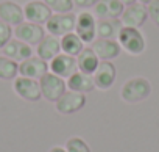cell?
I'll list each match as a JSON object with an SVG mask.
<instances>
[{
  "label": "cell",
  "mask_w": 159,
  "mask_h": 152,
  "mask_svg": "<svg viewBox=\"0 0 159 152\" xmlns=\"http://www.w3.org/2000/svg\"><path fill=\"white\" fill-rule=\"evenodd\" d=\"M151 93L150 83L142 77H134L128 80L122 88V99L128 104H137L143 99H147Z\"/></svg>",
  "instance_id": "6da1fadb"
},
{
  "label": "cell",
  "mask_w": 159,
  "mask_h": 152,
  "mask_svg": "<svg viewBox=\"0 0 159 152\" xmlns=\"http://www.w3.org/2000/svg\"><path fill=\"white\" fill-rule=\"evenodd\" d=\"M41 93L42 96L50 101V102H56L64 93H66V83L61 77H58V75L55 74H45L41 77Z\"/></svg>",
  "instance_id": "7a4b0ae2"
},
{
  "label": "cell",
  "mask_w": 159,
  "mask_h": 152,
  "mask_svg": "<svg viewBox=\"0 0 159 152\" xmlns=\"http://www.w3.org/2000/svg\"><path fill=\"white\" fill-rule=\"evenodd\" d=\"M119 41H120L122 47L131 55H139L143 52V47H145L143 36L140 35V32L137 28L123 27L119 33Z\"/></svg>",
  "instance_id": "3957f363"
},
{
  "label": "cell",
  "mask_w": 159,
  "mask_h": 152,
  "mask_svg": "<svg viewBox=\"0 0 159 152\" xmlns=\"http://www.w3.org/2000/svg\"><path fill=\"white\" fill-rule=\"evenodd\" d=\"M75 22H76V17L73 14H67V13L52 14L50 19L47 21V30L53 36H64L73 32Z\"/></svg>",
  "instance_id": "277c9868"
},
{
  "label": "cell",
  "mask_w": 159,
  "mask_h": 152,
  "mask_svg": "<svg viewBox=\"0 0 159 152\" xmlns=\"http://www.w3.org/2000/svg\"><path fill=\"white\" fill-rule=\"evenodd\" d=\"M14 91L19 97L28 101V102H36L41 99V85L36 79L30 77H19L14 80Z\"/></svg>",
  "instance_id": "5b68a950"
},
{
  "label": "cell",
  "mask_w": 159,
  "mask_h": 152,
  "mask_svg": "<svg viewBox=\"0 0 159 152\" xmlns=\"http://www.w3.org/2000/svg\"><path fill=\"white\" fill-rule=\"evenodd\" d=\"M86 104V97L83 93L67 91L56 101V110L62 115H70L78 110H81Z\"/></svg>",
  "instance_id": "8992f818"
},
{
  "label": "cell",
  "mask_w": 159,
  "mask_h": 152,
  "mask_svg": "<svg viewBox=\"0 0 159 152\" xmlns=\"http://www.w3.org/2000/svg\"><path fill=\"white\" fill-rule=\"evenodd\" d=\"M75 30H76V35L81 38L83 42H92L95 39V35H97L95 17L91 13H86V11L78 14L76 22H75Z\"/></svg>",
  "instance_id": "52a82bcc"
},
{
  "label": "cell",
  "mask_w": 159,
  "mask_h": 152,
  "mask_svg": "<svg viewBox=\"0 0 159 152\" xmlns=\"http://www.w3.org/2000/svg\"><path fill=\"white\" fill-rule=\"evenodd\" d=\"M16 38L30 44V46H36L44 39V28L39 24L34 22H22L19 25H16Z\"/></svg>",
  "instance_id": "ba28073f"
},
{
  "label": "cell",
  "mask_w": 159,
  "mask_h": 152,
  "mask_svg": "<svg viewBox=\"0 0 159 152\" xmlns=\"http://www.w3.org/2000/svg\"><path fill=\"white\" fill-rule=\"evenodd\" d=\"M50 69L55 75L58 77H72L75 72H78V64H76V60L72 56V55H67V53H59L56 55L52 63H50Z\"/></svg>",
  "instance_id": "9c48e42d"
},
{
  "label": "cell",
  "mask_w": 159,
  "mask_h": 152,
  "mask_svg": "<svg viewBox=\"0 0 159 152\" xmlns=\"http://www.w3.org/2000/svg\"><path fill=\"white\" fill-rule=\"evenodd\" d=\"M47 69H48L47 61L39 56H30L19 64L20 75L22 77H30V79H41L42 75L47 74Z\"/></svg>",
  "instance_id": "30bf717a"
},
{
  "label": "cell",
  "mask_w": 159,
  "mask_h": 152,
  "mask_svg": "<svg viewBox=\"0 0 159 152\" xmlns=\"http://www.w3.org/2000/svg\"><path fill=\"white\" fill-rule=\"evenodd\" d=\"M147 16H148V10L142 3H133V5H128L126 10H123L122 24L125 27L137 28L147 21Z\"/></svg>",
  "instance_id": "8fae6325"
},
{
  "label": "cell",
  "mask_w": 159,
  "mask_h": 152,
  "mask_svg": "<svg viewBox=\"0 0 159 152\" xmlns=\"http://www.w3.org/2000/svg\"><path fill=\"white\" fill-rule=\"evenodd\" d=\"M24 14L28 19V22H34V24H44L50 19L52 16V10L47 7L45 2H39V0H33L28 2L24 8Z\"/></svg>",
  "instance_id": "7c38bea8"
},
{
  "label": "cell",
  "mask_w": 159,
  "mask_h": 152,
  "mask_svg": "<svg viewBox=\"0 0 159 152\" xmlns=\"http://www.w3.org/2000/svg\"><path fill=\"white\" fill-rule=\"evenodd\" d=\"M116 80V67L112 63L109 61H102L98 63L95 72H94V82L95 86L100 90H108L109 86H112Z\"/></svg>",
  "instance_id": "4fadbf2b"
},
{
  "label": "cell",
  "mask_w": 159,
  "mask_h": 152,
  "mask_svg": "<svg viewBox=\"0 0 159 152\" xmlns=\"http://www.w3.org/2000/svg\"><path fill=\"white\" fill-rule=\"evenodd\" d=\"M123 13V3L120 0H98L95 5V16L103 19H119Z\"/></svg>",
  "instance_id": "5bb4252c"
},
{
  "label": "cell",
  "mask_w": 159,
  "mask_h": 152,
  "mask_svg": "<svg viewBox=\"0 0 159 152\" xmlns=\"http://www.w3.org/2000/svg\"><path fill=\"white\" fill-rule=\"evenodd\" d=\"M24 10L14 3L10 2V0H5V2L0 3V21H3L8 25H19L24 22Z\"/></svg>",
  "instance_id": "9a60e30c"
},
{
  "label": "cell",
  "mask_w": 159,
  "mask_h": 152,
  "mask_svg": "<svg viewBox=\"0 0 159 152\" xmlns=\"http://www.w3.org/2000/svg\"><path fill=\"white\" fill-rule=\"evenodd\" d=\"M91 49L103 61H109V60L119 56V53H120V46L112 39H97L92 42Z\"/></svg>",
  "instance_id": "2e32d148"
},
{
  "label": "cell",
  "mask_w": 159,
  "mask_h": 152,
  "mask_svg": "<svg viewBox=\"0 0 159 152\" xmlns=\"http://www.w3.org/2000/svg\"><path fill=\"white\" fill-rule=\"evenodd\" d=\"M3 53H5V56H8V58H11L14 61H20L22 63L24 60L31 56L33 50H31L30 44H27V42L20 41V39H11L3 47Z\"/></svg>",
  "instance_id": "e0dca14e"
},
{
  "label": "cell",
  "mask_w": 159,
  "mask_h": 152,
  "mask_svg": "<svg viewBox=\"0 0 159 152\" xmlns=\"http://www.w3.org/2000/svg\"><path fill=\"white\" fill-rule=\"evenodd\" d=\"M67 86L70 88V91H76V93H91L95 86L94 79L89 74L84 72H75L72 77H69Z\"/></svg>",
  "instance_id": "ac0fdd59"
},
{
  "label": "cell",
  "mask_w": 159,
  "mask_h": 152,
  "mask_svg": "<svg viewBox=\"0 0 159 152\" xmlns=\"http://www.w3.org/2000/svg\"><path fill=\"white\" fill-rule=\"evenodd\" d=\"M120 30H122V21L119 19H103L97 22V36L100 39L119 38Z\"/></svg>",
  "instance_id": "d6986e66"
},
{
  "label": "cell",
  "mask_w": 159,
  "mask_h": 152,
  "mask_svg": "<svg viewBox=\"0 0 159 152\" xmlns=\"http://www.w3.org/2000/svg\"><path fill=\"white\" fill-rule=\"evenodd\" d=\"M61 50V42L52 35V36H44V39L38 44V56L48 61L53 60L56 55H59Z\"/></svg>",
  "instance_id": "ffe728a7"
},
{
  "label": "cell",
  "mask_w": 159,
  "mask_h": 152,
  "mask_svg": "<svg viewBox=\"0 0 159 152\" xmlns=\"http://www.w3.org/2000/svg\"><path fill=\"white\" fill-rule=\"evenodd\" d=\"M76 64H78V71L80 72H84V74H94L97 66H98V56L94 53V50L89 47V49H83L81 52L78 53V60H76Z\"/></svg>",
  "instance_id": "44dd1931"
},
{
  "label": "cell",
  "mask_w": 159,
  "mask_h": 152,
  "mask_svg": "<svg viewBox=\"0 0 159 152\" xmlns=\"http://www.w3.org/2000/svg\"><path fill=\"white\" fill-rule=\"evenodd\" d=\"M61 50L66 52L67 55H72V56L78 55L80 52L83 50V41H81V38H80L76 33H73V32L64 35L62 39H61Z\"/></svg>",
  "instance_id": "7402d4cb"
},
{
  "label": "cell",
  "mask_w": 159,
  "mask_h": 152,
  "mask_svg": "<svg viewBox=\"0 0 159 152\" xmlns=\"http://www.w3.org/2000/svg\"><path fill=\"white\" fill-rule=\"evenodd\" d=\"M19 72L17 61L8 58V56H0V79L2 80H13Z\"/></svg>",
  "instance_id": "603a6c76"
},
{
  "label": "cell",
  "mask_w": 159,
  "mask_h": 152,
  "mask_svg": "<svg viewBox=\"0 0 159 152\" xmlns=\"http://www.w3.org/2000/svg\"><path fill=\"white\" fill-rule=\"evenodd\" d=\"M44 2L55 13H70L73 8L72 0H44Z\"/></svg>",
  "instance_id": "cb8c5ba5"
},
{
  "label": "cell",
  "mask_w": 159,
  "mask_h": 152,
  "mask_svg": "<svg viewBox=\"0 0 159 152\" xmlns=\"http://www.w3.org/2000/svg\"><path fill=\"white\" fill-rule=\"evenodd\" d=\"M66 150L67 152H91L89 146L78 136H73L70 140H67L66 143Z\"/></svg>",
  "instance_id": "d4e9b609"
},
{
  "label": "cell",
  "mask_w": 159,
  "mask_h": 152,
  "mask_svg": "<svg viewBox=\"0 0 159 152\" xmlns=\"http://www.w3.org/2000/svg\"><path fill=\"white\" fill-rule=\"evenodd\" d=\"M11 35H13L11 27L5 24L3 21H0V49H3L11 41Z\"/></svg>",
  "instance_id": "484cf974"
},
{
  "label": "cell",
  "mask_w": 159,
  "mask_h": 152,
  "mask_svg": "<svg viewBox=\"0 0 159 152\" xmlns=\"http://www.w3.org/2000/svg\"><path fill=\"white\" fill-rule=\"evenodd\" d=\"M147 10H148V17L159 27V0H151Z\"/></svg>",
  "instance_id": "4316f807"
},
{
  "label": "cell",
  "mask_w": 159,
  "mask_h": 152,
  "mask_svg": "<svg viewBox=\"0 0 159 152\" xmlns=\"http://www.w3.org/2000/svg\"><path fill=\"white\" fill-rule=\"evenodd\" d=\"M73 5L80 7V8H91V7H95L98 0H72Z\"/></svg>",
  "instance_id": "83f0119b"
},
{
  "label": "cell",
  "mask_w": 159,
  "mask_h": 152,
  "mask_svg": "<svg viewBox=\"0 0 159 152\" xmlns=\"http://www.w3.org/2000/svg\"><path fill=\"white\" fill-rule=\"evenodd\" d=\"M120 2H122L123 5H126V7H128V5H133V3H136V0H120Z\"/></svg>",
  "instance_id": "f1b7e54d"
},
{
  "label": "cell",
  "mask_w": 159,
  "mask_h": 152,
  "mask_svg": "<svg viewBox=\"0 0 159 152\" xmlns=\"http://www.w3.org/2000/svg\"><path fill=\"white\" fill-rule=\"evenodd\" d=\"M50 152H67L66 149H61V147H53Z\"/></svg>",
  "instance_id": "f546056e"
},
{
  "label": "cell",
  "mask_w": 159,
  "mask_h": 152,
  "mask_svg": "<svg viewBox=\"0 0 159 152\" xmlns=\"http://www.w3.org/2000/svg\"><path fill=\"white\" fill-rule=\"evenodd\" d=\"M140 2H142V3H150L151 0H140Z\"/></svg>",
  "instance_id": "4dcf8cb0"
}]
</instances>
